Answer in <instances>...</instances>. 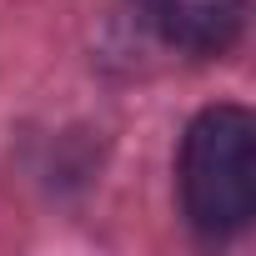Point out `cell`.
<instances>
[{
	"label": "cell",
	"mask_w": 256,
	"mask_h": 256,
	"mask_svg": "<svg viewBox=\"0 0 256 256\" xmlns=\"http://www.w3.org/2000/svg\"><path fill=\"white\" fill-rule=\"evenodd\" d=\"M181 206L196 231L226 236L256 216V120L241 106L201 110L181 136Z\"/></svg>",
	"instance_id": "6da1fadb"
},
{
	"label": "cell",
	"mask_w": 256,
	"mask_h": 256,
	"mask_svg": "<svg viewBox=\"0 0 256 256\" xmlns=\"http://www.w3.org/2000/svg\"><path fill=\"white\" fill-rule=\"evenodd\" d=\"M151 26L176 50L221 56L246 26V0H151Z\"/></svg>",
	"instance_id": "7a4b0ae2"
}]
</instances>
